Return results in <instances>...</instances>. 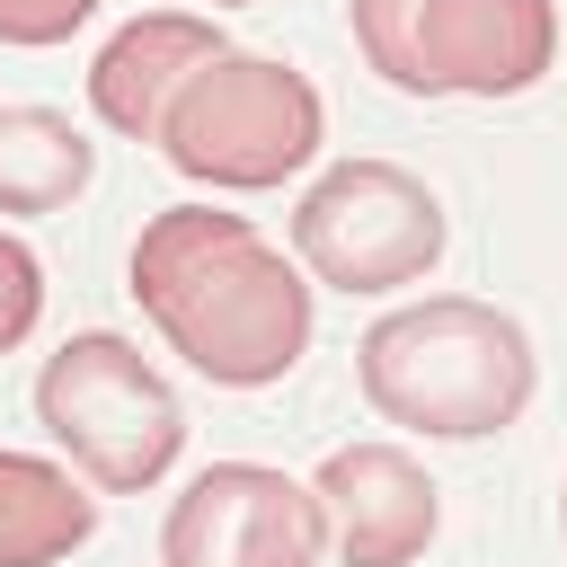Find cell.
<instances>
[{"mask_svg":"<svg viewBox=\"0 0 567 567\" xmlns=\"http://www.w3.org/2000/svg\"><path fill=\"white\" fill-rule=\"evenodd\" d=\"M133 301L221 390H266L310 346V275L213 204H168L142 221Z\"/></svg>","mask_w":567,"mask_h":567,"instance_id":"cell-1","label":"cell"},{"mask_svg":"<svg viewBox=\"0 0 567 567\" xmlns=\"http://www.w3.org/2000/svg\"><path fill=\"white\" fill-rule=\"evenodd\" d=\"M354 372H363V399L390 425L434 434V443L505 434L532 408L523 319H505L496 301H470V292H434V301L372 319L363 346H354Z\"/></svg>","mask_w":567,"mask_h":567,"instance_id":"cell-2","label":"cell"},{"mask_svg":"<svg viewBox=\"0 0 567 567\" xmlns=\"http://www.w3.org/2000/svg\"><path fill=\"white\" fill-rule=\"evenodd\" d=\"M35 425L80 461L89 487L106 496H142L168 478V461L186 452V408L177 390L159 381V363L115 337V328H89L71 337L62 354H44L35 372Z\"/></svg>","mask_w":567,"mask_h":567,"instance_id":"cell-3","label":"cell"},{"mask_svg":"<svg viewBox=\"0 0 567 567\" xmlns=\"http://www.w3.org/2000/svg\"><path fill=\"white\" fill-rule=\"evenodd\" d=\"M319 89L292 71V62H266V53H239L221 44L159 115V151L177 177L195 186H284L310 151H319Z\"/></svg>","mask_w":567,"mask_h":567,"instance_id":"cell-4","label":"cell"},{"mask_svg":"<svg viewBox=\"0 0 567 567\" xmlns=\"http://www.w3.org/2000/svg\"><path fill=\"white\" fill-rule=\"evenodd\" d=\"M292 257L310 284L399 292L443 257V204L399 159H337L292 213Z\"/></svg>","mask_w":567,"mask_h":567,"instance_id":"cell-5","label":"cell"},{"mask_svg":"<svg viewBox=\"0 0 567 567\" xmlns=\"http://www.w3.org/2000/svg\"><path fill=\"white\" fill-rule=\"evenodd\" d=\"M328 514L266 461H213L159 523V567H319Z\"/></svg>","mask_w":567,"mask_h":567,"instance_id":"cell-6","label":"cell"},{"mask_svg":"<svg viewBox=\"0 0 567 567\" xmlns=\"http://www.w3.org/2000/svg\"><path fill=\"white\" fill-rule=\"evenodd\" d=\"M558 53L549 0H416L408 97H523Z\"/></svg>","mask_w":567,"mask_h":567,"instance_id":"cell-7","label":"cell"},{"mask_svg":"<svg viewBox=\"0 0 567 567\" xmlns=\"http://www.w3.org/2000/svg\"><path fill=\"white\" fill-rule=\"evenodd\" d=\"M310 496H319L328 540H337L346 567H408V558H425V540L443 523V496H434L425 461L399 452V443H346V452H328L319 478H310Z\"/></svg>","mask_w":567,"mask_h":567,"instance_id":"cell-8","label":"cell"},{"mask_svg":"<svg viewBox=\"0 0 567 567\" xmlns=\"http://www.w3.org/2000/svg\"><path fill=\"white\" fill-rule=\"evenodd\" d=\"M221 53V27L213 18H186V9H151L133 27H115V44L89 62V106L106 133L124 142H159V115L168 97Z\"/></svg>","mask_w":567,"mask_h":567,"instance_id":"cell-9","label":"cell"},{"mask_svg":"<svg viewBox=\"0 0 567 567\" xmlns=\"http://www.w3.org/2000/svg\"><path fill=\"white\" fill-rule=\"evenodd\" d=\"M97 532V496L35 461V452H0V567H53Z\"/></svg>","mask_w":567,"mask_h":567,"instance_id":"cell-10","label":"cell"},{"mask_svg":"<svg viewBox=\"0 0 567 567\" xmlns=\"http://www.w3.org/2000/svg\"><path fill=\"white\" fill-rule=\"evenodd\" d=\"M97 177V142L53 106H0V213H62Z\"/></svg>","mask_w":567,"mask_h":567,"instance_id":"cell-11","label":"cell"},{"mask_svg":"<svg viewBox=\"0 0 567 567\" xmlns=\"http://www.w3.org/2000/svg\"><path fill=\"white\" fill-rule=\"evenodd\" d=\"M346 27H354V44H363V62H372L390 89H408V27H416V0H346Z\"/></svg>","mask_w":567,"mask_h":567,"instance_id":"cell-12","label":"cell"},{"mask_svg":"<svg viewBox=\"0 0 567 567\" xmlns=\"http://www.w3.org/2000/svg\"><path fill=\"white\" fill-rule=\"evenodd\" d=\"M35 319H44V266H35V248H27V239H9V230H0V354H9V346H27V337H35Z\"/></svg>","mask_w":567,"mask_h":567,"instance_id":"cell-13","label":"cell"},{"mask_svg":"<svg viewBox=\"0 0 567 567\" xmlns=\"http://www.w3.org/2000/svg\"><path fill=\"white\" fill-rule=\"evenodd\" d=\"M97 18V0H0V44H62Z\"/></svg>","mask_w":567,"mask_h":567,"instance_id":"cell-14","label":"cell"},{"mask_svg":"<svg viewBox=\"0 0 567 567\" xmlns=\"http://www.w3.org/2000/svg\"><path fill=\"white\" fill-rule=\"evenodd\" d=\"M558 532H567V487H558Z\"/></svg>","mask_w":567,"mask_h":567,"instance_id":"cell-15","label":"cell"},{"mask_svg":"<svg viewBox=\"0 0 567 567\" xmlns=\"http://www.w3.org/2000/svg\"><path fill=\"white\" fill-rule=\"evenodd\" d=\"M213 9H248V0H213Z\"/></svg>","mask_w":567,"mask_h":567,"instance_id":"cell-16","label":"cell"}]
</instances>
